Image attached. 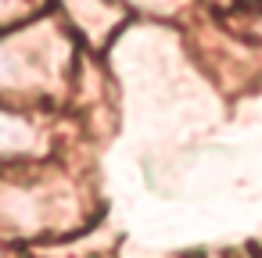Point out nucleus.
<instances>
[{"label": "nucleus", "mask_w": 262, "mask_h": 258, "mask_svg": "<svg viewBox=\"0 0 262 258\" xmlns=\"http://www.w3.org/2000/svg\"><path fill=\"white\" fill-rule=\"evenodd\" d=\"M83 222L79 194L61 172L0 176V237L40 240L65 237Z\"/></svg>", "instance_id": "2"}, {"label": "nucleus", "mask_w": 262, "mask_h": 258, "mask_svg": "<svg viewBox=\"0 0 262 258\" xmlns=\"http://www.w3.org/2000/svg\"><path fill=\"white\" fill-rule=\"evenodd\" d=\"M26 11H29V4H26V0H0V26H8V22L22 18Z\"/></svg>", "instance_id": "6"}, {"label": "nucleus", "mask_w": 262, "mask_h": 258, "mask_svg": "<svg viewBox=\"0 0 262 258\" xmlns=\"http://www.w3.org/2000/svg\"><path fill=\"white\" fill-rule=\"evenodd\" d=\"M72 33L65 22H29L0 36V97L47 101L69 79Z\"/></svg>", "instance_id": "1"}, {"label": "nucleus", "mask_w": 262, "mask_h": 258, "mask_svg": "<svg viewBox=\"0 0 262 258\" xmlns=\"http://www.w3.org/2000/svg\"><path fill=\"white\" fill-rule=\"evenodd\" d=\"M119 4L129 11H144V15H155V18H172L187 8V0H119Z\"/></svg>", "instance_id": "5"}, {"label": "nucleus", "mask_w": 262, "mask_h": 258, "mask_svg": "<svg viewBox=\"0 0 262 258\" xmlns=\"http://www.w3.org/2000/svg\"><path fill=\"white\" fill-rule=\"evenodd\" d=\"M212 4H230V0H212Z\"/></svg>", "instance_id": "7"}, {"label": "nucleus", "mask_w": 262, "mask_h": 258, "mask_svg": "<svg viewBox=\"0 0 262 258\" xmlns=\"http://www.w3.org/2000/svg\"><path fill=\"white\" fill-rule=\"evenodd\" d=\"M65 29L86 47H104L119 36L126 22V8L119 0H58Z\"/></svg>", "instance_id": "4"}, {"label": "nucleus", "mask_w": 262, "mask_h": 258, "mask_svg": "<svg viewBox=\"0 0 262 258\" xmlns=\"http://www.w3.org/2000/svg\"><path fill=\"white\" fill-rule=\"evenodd\" d=\"M51 154L47 122L36 111L0 104V161L8 165H33Z\"/></svg>", "instance_id": "3"}]
</instances>
